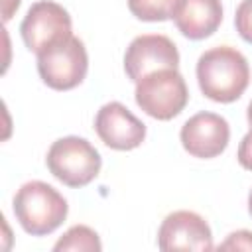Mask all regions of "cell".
<instances>
[{
  "label": "cell",
  "instance_id": "6da1fadb",
  "mask_svg": "<svg viewBox=\"0 0 252 252\" xmlns=\"http://www.w3.org/2000/svg\"><path fill=\"white\" fill-rule=\"evenodd\" d=\"M197 83L207 98L215 102H234L250 83L248 61L236 47H211L197 61Z\"/></svg>",
  "mask_w": 252,
  "mask_h": 252
},
{
  "label": "cell",
  "instance_id": "7a4b0ae2",
  "mask_svg": "<svg viewBox=\"0 0 252 252\" xmlns=\"http://www.w3.org/2000/svg\"><path fill=\"white\" fill-rule=\"evenodd\" d=\"M16 220L32 236L51 234L63 224L69 213L65 197L45 181H28L24 183L12 203Z\"/></svg>",
  "mask_w": 252,
  "mask_h": 252
},
{
  "label": "cell",
  "instance_id": "3957f363",
  "mask_svg": "<svg viewBox=\"0 0 252 252\" xmlns=\"http://www.w3.org/2000/svg\"><path fill=\"white\" fill-rule=\"evenodd\" d=\"M45 163L49 173L63 185L85 187L98 175L102 158L87 138L65 136L49 146Z\"/></svg>",
  "mask_w": 252,
  "mask_h": 252
},
{
  "label": "cell",
  "instance_id": "277c9868",
  "mask_svg": "<svg viewBox=\"0 0 252 252\" xmlns=\"http://www.w3.org/2000/svg\"><path fill=\"white\" fill-rule=\"evenodd\" d=\"M37 55V73L41 81L55 91H71L83 83L89 71V55L85 43L77 35H67Z\"/></svg>",
  "mask_w": 252,
  "mask_h": 252
},
{
  "label": "cell",
  "instance_id": "5b68a950",
  "mask_svg": "<svg viewBox=\"0 0 252 252\" xmlns=\"http://www.w3.org/2000/svg\"><path fill=\"white\" fill-rule=\"evenodd\" d=\"M136 104L156 120H171L189 102V91L177 69H159L136 83Z\"/></svg>",
  "mask_w": 252,
  "mask_h": 252
},
{
  "label": "cell",
  "instance_id": "8992f818",
  "mask_svg": "<svg viewBox=\"0 0 252 252\" xmlns=\"http://www.w3.org/2000/svg\"><path fill=\"white\" fill-rule=\"evenodd\" d=\"M71 16L61 4L39 0L28 8L20 24V33L26 47L33 53H39L53 41L71 35Z\"/></svg>",
  "mask_w": 252,
  "mask_h": 252
},
{
  "label": "cell",
  "instance_id": "52a82bcc",
  "mask_svg": "<svg viewBox=\"0 0 252 252\" xmlns=\"http://www.w3.org/2000/svg\"><path fill=\"white\" fill-rule=\"evenodd\" d=\"M179 51L177 45L163 33H144L130 41L124 53L126 77L138 83L142 77L159 69H177Z\"/></svg>",
  "mask_w": 252,
  "mask_h": 252
},
{
  "label": "cell",
  "instance_id": "ba28073f",
  "mask_svg": "<svg viewBox=\"0 0 252 252\" xmlns=\"http://www.w3.org/2000/svg\"><path fill=\"white\" fill-rule=\"evenodd\" d=\"M179 140L189 156L211 159L226 150L230 140V126L220 114L203 110L193 114L181 126Z\"/></svg>",
  "mask_w": 252,
  "mask_h": 252
},
{
  "label": "cell",
  "instance_id": "9c48e42d",
  "mask_svg": "<svg viewBox=\"0 0 252 252\" xmlns=\"http://www.w3.org/2000/svg\"><path fill=\"white\" fill-rule=\"evenodd\" d=\"M159 250H213V232L207 220L193 211L169 213L158 230Z\"/></svg>",
  "mask_w": 252,
  "mask_h": 252
},
{
  "label": "cell",
  "instance_id": "30bf717a",
  "mask_svg": "<svg viewBox=\"0 0 252 252\" xmlns=\"http://www.w3.org/2000/svg\"><path fill=\"white\" fill-rule=\"evenodd\" d=\"M94 130L108 148L118 152L134 150L146 140V124L118 100L106 102L98 108Z\"/></svg>",
  "mask_w": 252,
  "mask_h": 252
},
{
  "label": "cell",
  "instance_id": "8fae6325",
  "mask_svg": "<svg viewBox=\"0 0 252 252\" xmlns=\"http://www.w3.org/2000/svg\"><path fill=\"white\" fill-rule=\"evenodd\" d=\"M177 30L189 39L213 35L222 22L220 0H183L173 16Z\"/></svg>",
  "mask_w": 252,
  "mask_h": 252
},
{
  "label": "cell",
  "instance_id": "7c38bea8",
  "mask_svg": "<svg viewBox=\"0 0 252 252\" xmlns=\"http://www.w3.org/2000/svg\"><path fill=\"white\" fill-rule=\"evenodd\" d=\"M55 252H65V250H73V252H100L102 250V244H100V238L98 234L87 226V224H75L71 226L53 246Z\"/></svg>",
  "mask_w": 252,
  "mask_h": 252
},
{
  "label": "cell",
  "instance_id": "4fadbf2b",
  "mask_svg": "<svg viewBox=\"0 0 252 252\" xmlns=\"http://www.w3.org/2000/svg\"><path fill=\"white\" fill-rule=\"evenodd\" d=\"M183 0H128V10L142 22H165L175 16Z\"/></svg>",
  "mask_w": 252,
  "mask_h": 252
},
{
  "label": "cell",
  "instance_id": "5bb4252c",
  "mask_svg": "<svg viewBox=\"0 0 252 252\" xmlns=\"http://www.w3.org/2000/svg\"><path fill=\"white\" fill-rule=\"evenodd\" d=\"M234 26L238 35L252 43V0H242L236 6V14H234Z\"/></svg>",
  "mask_w": 252,
  "mask_h": 252
},
{
  "label": "cell",
  "instance_id": "9a60e30c",
  "mask_svg": "<svg viewBox=\"0 0 252 252\" xmlns=\"http://www.w3.org/2000/svg\"><path fill=\"white\" fill-rule=\"evenodd\" d=\"M219 250H248V252H252V232L250 230L230 232L226 236V240L219 244Z\"/></svg>",
  "mask_w": 252,
  "mask_h": 252
},
{
  "label": "cell",
  "instance_id": "2e32d148",
  "mask_svg": "<svg viewBox=\"0 0 252 252\" xmlns=\"http://www.w3.org/2000/svg\"><path fill=\"white\" fill-rule=\"evenodd\" d=\"M236 159H238V163H240L244 169L252 171V126H250V130L244 134V138H242L240 144H238Z\"/></svg>",
  "mask_w": 252,
  "mask_h": 252
},
{
  "label": "cell",
  "instance_id": "e0dca14e",
  "mask_svg": "<svg viewBox=\"0 0 252 252\" xmlns=\"http://www.w3.org/2000/svg\"><path fill=\"white\" fill-rule=\"evenodd\" d=\"M18 6H20V0H4V22H8L10 18H12V14L18 10Z\"/></svg>",
  "mask_w": 252,
  "mask_h": 252
},
{
  "label": "cell",
  "instance_id": "ac0fdd59",
  "mask_svg": "<svg viewBox=\"0 0 252 252\" xmlns=\"http://www.w3.org/2000/svg\"><path fill=\"white\" fill-rule=\"evenodd\" d=\"M246 118H248V124L252 126V100H250V104H248V110H246Z\"/></svg>",
  "mask_w": 252,
  "mask_h": 252
},
{
  "label": "cell",
  "instance_id": "d6986e66",
  "mask_svg": "<svg viewBox=\"0 0 252 252\" xmlns=\"http://www.w3.org/2000/svg\"><path fill=\"white\" fill-rule=\"evenodd\" d=\"M248 213H250V217H252V189H250V193H248Z\"/></svg>",
  "mask_w": 252,
  "mask_h": 252
}]
</instances>
